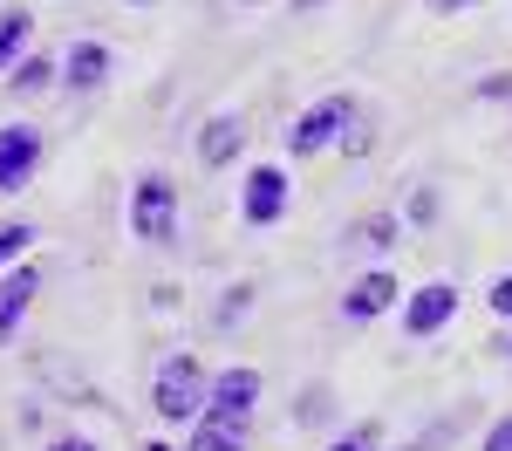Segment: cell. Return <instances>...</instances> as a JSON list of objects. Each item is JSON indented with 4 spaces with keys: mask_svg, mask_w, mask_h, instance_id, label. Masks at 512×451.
<instances>
[{
    "mask_svg": "<svg viewBox=\"0 0 512 451\" xmlns=\"http://www.w3.org/2000/svg\"><path fill=\"white\" fill-rule=\"evenodd\" d=\"M171 226H178V192H171V178H137V192H130V233L137 240L164 246L171 240Z\"/></svg>",
    "mask_w": 512,
    "mask_h": 451,
    "instance_id": "1",
    "label": "cell"
},
{
    "mask_svg": "<svg viewBox=\"0 0 512 451\" xmlns=\"http://www.w3.org/2000/svg\"><path fill=\"white\" fill-rule=\"evenodd\" d=\"M205 376H198V363L192 356H171V363L158 369V417L164 424H185V417H198L205 410Z\"/></svg>",
    "mask_w": 512,
    "mask_h": 451,
    "instance_id": "2",
    "label": "cell"
},
{
    "mask_svg": "<svg viewBox=\"0 0 512 451\" xmlns=\"http://www.w3.org/2000/svg\"><path fill=\"white\" fill-rule=\"evenodd\" d=\"M260 404V369H219L212 376V390H205V417H219V424H246V410Z\"/></svg>",
    "mask_w": 512,
    "mask_h": 451,
    "instance_id": "3",
    "label": "cell"
},
{
    "mask_svg": "<svg viewBox=\"0 0 512 451\" xmlns=\"http://www.w3.org/2000/svg\"><path fill=\"white\" fill-rule=\"evenodd\" d=\"M342 123H349V96H321L315 110L287 130V151H294V158H315V151L335 144V130H342Z\"/></svg>",
    "mask_w": 512,
    "mask_h": 451,
    "instance_id": "4",
    "label": "cell"
},
{
    "mask_svg": "<svg viewBox=\"0 0 512 451\" xmlns=\"http://www.w3.org/2000/svg\"><path fill=\"white\" fill-rule=\"evenodd\" d=\"M239 212H246V226H274L280 212H287V171H280V164H253Z\"/></svg>",
    "mask_w": 512,
    "mask_h": 451,
    "instance_id": "5",
    "label": "cell"
},
{
    "mask_svg": "<svg viewBox=\"0 0 512 451\" xmlns=\"http://www.w3.org/2000/svg\"><path fill=\"white\" fill-rule=\"evenodd\" d=\"M35 164H41V130L7 123V130H0V192H21V185L35 178Z\"/></svg>",
    "mask_w": 512,
    "mask_h": 451,
    "instance_id": "6",
    "label": "cell"
},
{
    "mask_svg": "<svg viewBox=\"0 0 512 451\" xmlns=\"http://www.w3.org/2000/svg\"><path fill=\"white\" fill-rule=\"evenodd\" d=\"M451 315H458V287H444V281L417 287V294L403 301V328H410V335H437Z\"/></svg>",
    "mask_w": 512,
    "mask_h": 451,
    "instance_id": "7",
    "label": "cell"
},
{
    "mask_svg": "<svg viewBox=\"0 0 512 451\" xmlns=\"http://www.w3.org/2000/svg\"><path fill=\"white\" fill-rule=\"evenodd\" d=\"M35 287H41L35 267H14V274H0V342H14V328H21V315H28Z\"/></svg>",
    "mask_w": 512,
    "mask_h": 451,
    "instance_id": "8",
    "label": "cell"
},
{
    "mask_svg": "<svg viewBox=\"0 0 512 451\" xmlns=\"http://www.w3.org/2000/svg\"><path fill=\"white\" fill-rule=\"evenodd\" d=\"M396 294H403V287H396V274H383V267H376V274H362V281H355L349 294H342V315L369 322V315H383V308H390Z\"/></svg>",
    "mask_w": 512,
    "mask_h": 451,
    "instance_id": "9",
    "label": "cell"
},
{
    "mask_svg": "<svg viewBox=\"0 0 512 451\" xmlns=\"http://www.w3.org/2000/svg\"><path fill=\"white\" fill-rule=\"evenodd\" d=\"M239 144H246V130H239V117H226V110H219V117L198 130V158L212 164V171H219V164H233V158H239Z\"/></svg>",
    "mask_w": 512,
    "mask_h": 451,
    "instance_id": "10",
    "label": "cell"
},
{
    "mask_svg": "<svg viewBox=\"0 0 512 451\" xmlns=\"http://www.w3.org/2000/svg\"><path fill=\"white\" fill-rule=\"evenodd\" d=\"M28 35H35V14H28V7H0V76L28 62V55H21Z\"/></svg>",
    "mask_w": 512,
    "mask_h": 451,
    "instance_id": "11",
    "label": "cell"
},
{
    "mask_svg": "<svg viewBox=\"0 0 512 451\" xmlns=\"http://www.w3.org/2000/svg\"><path fill=\"white\" fill-rule=\"evenodd\" d=\"M103 76H110V48H103V41H76V48H69V82H76V89H96Z\"/></svg>",
    "mask_w": 512,
    "mask_h": 451,
    "instance_id": "12",
    "label": "cell"
},
{
    "mask_svg": "<svg viewBox=\"0 0 512 451\" xmlns=\"http://www.w3.org/2000/svg\"><path fill=\"white\" fill-rule=\"evenodd\" d=\"M185 451H246V424H219V417H198L192 445Z\"/></svg>",
    "mask_w": 512,
    "mask_h": 451,
    "instance_id": "13",
    "label": "cell"
},
{
    "mask_svg": "<svg viewBox=\"0 0 512 451\" xmlns=\"http://www.w3.org/2000/svg\"><path fill=\"white\" fill-rule=\"evenodd\" d=\"M28 240H35V226H28V219H7V226H0V267H14V260L28 253Z\"/></svg>",
    "mask_w": 512,
    "mask_h": 451,
    "instance_id": "14",
    "label": "cell"
},
{
    "mask_svg": "<svg viewBox=\"0 0 512 451\" xmlns=\"http://www.w3.org/2000/svg\"><path fill=\"white\" fill-rule=\"evenodd\" d=\"M349 240L355 246H390L396 240V219H390V212H376V219H362V226H355Z\"/></svg>",
    "mask_w": 512,
    "mask_h": 451,
    "instance_id": "15",
    "label": "cell"
},
{
    "mask_svg": "<svg viewBox=\"0 0 512 451\" xmlns=\"http://www.w3.org/2000/svg\"><path fill=\"white\" fill-rule=\"evenodd\" d=\"M376 445H383V424H355V431H342L328 451H376Z\"/></svg>",
    "mask_w": 512,
    "mask_h": 451,
    "instance_id": "16",
    "label": "cell"
},
{
    "mask_svg": "<svg viewBox=\"0 0 512 451\" xmlns=\"http://www.w3.org/2000/svg\"><path fill=\"white\" fill-rule=\"evenodd\" d=\"M48 76H55V69H48L41 55H28V62L14 69V89H48Z\"/></svg>",
    "mask_w": 512,
    "mask_h": 451,
    "instance_id": "17",
    "label": "cell"
},
{
    "mask_svg": "<svg viewBox=\"0 0 512 451\" xmlns=\"http://www.w3.org/2000/svg\"><path fill=\"white\" fill-rule=\"evenodd\" d=\"M485 451H512V417H499V424L485 431Z\"/></svg>",
    "mask_w": 512,
    "mask_h": 451,
    "instance_id": "18",
    "label": "cell"
},
{
    "mask_svg": "<svg viewBox=\"0 0 512 451\" xmlns=\"http://www.w3.org/2000/svg\"><path fill=\"white\" fill-rule=\"evenodd\" d=\"M492 308L512 322V274H499V281H492Z\"/></svg>",
    "mask_w": 512,
    "mask_h": 451,
    "instance_id": "19",
    "label": "cell"
},
{
    "mask_svg": "<svg viewBox=\"0 0 512 451\" xmlns=\"http://www.w3.org/2000/svg\"><path fill=\"white\" fill-rule=\"evenodd\" d=\"M48 451H96V445H89V438H55Z\"/></svg>",
    "mask_w": 512,
    "mask_h": 451,
    "instance_id": "20",
    "label": "cell"
},
{
    "mask_svg": "<svg viewBox=\"0 0 512 451\" xmlns=\"http://www.w3.org/2000/svg\"><path fill=\"white\" fill-rule=\"evenodd\" d=\"M431 7H437V14H451V7H472V0H431Z\"/></svg>",
    "mask_w": 512,
    "mask_h": 451,
    "instance_id": "21",
    "label": "cell"
},
{
    "mask_svg": "<svg viewBox=\"0 0 512 451\" xmlns=\"http://www.w3.org/2000/svg\"><path fill=\"white\" fill-rule=\"evenodd\" d=\"M144 451H171V445H144Z\"/></svg>",
    "mask_w": 512,
    "mask_h": 451,
    "instance_id": "22",
    "label": "cell"
},
{
    "mask_svg": "<svg viewBox=\"0 0 512 451\" xmlns=\"http://www.w3.org/2000/svg\"><path fill=\"white\" fill-rule=\"evenodd\" d=\"M239 7H253V0H239Z\"/></svg>",
    "mask_w": 512,
    "mask_h": 451,
    "instance_id": "23",
    "label": "cell"
}]
</instances>
